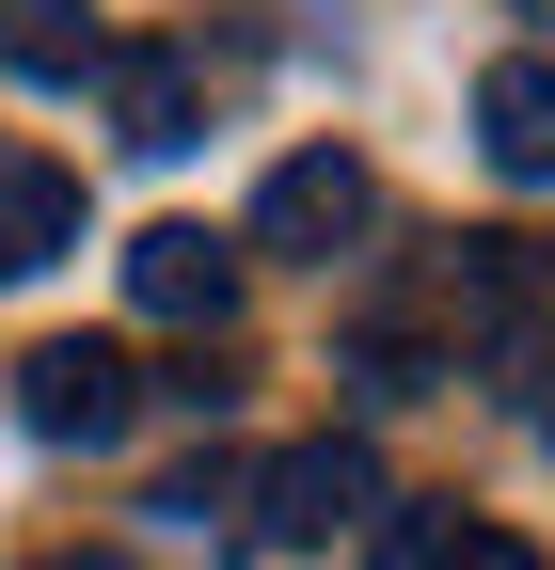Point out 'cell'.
Masks as SVG:
<instances>
[{
  "instance_id": "8fae6325",
  "label": "cell",
  "mask_w": 555,
  "mask_h": 570,
  "mask_svg": "<svg viewBox=\"0 0 555 570\" xmlns=\"http://www.w3.org/2000/svg\"><path fill=\"white\" fill-rule=\"evenodd\" d=\"M159 508H175V523H238V508H254V460H175Z\"/></svg>"
},
{
  "instance_id": "6da1fadb",
  "label": "cell",
  "mask_w": 555,
  "mask_h": 570,
  "mask_svg": "<svg viewBox=\"0 0 555 570\" xmlns=\"http://www.w3.org/2000/svg\"><path fill=\"white\" fill-rule=\"evenodd\" d=\"M366 508H397V491H381V460L350 444V428H318V444H286V460L254 475V539L270 554H318L333 523H366Z\"/></svg>"
},
{
  "instance_id": "277c9868",
  "label": "cell",
  "mask_w": 555,
  "mask_h": 570,
  "mask_svg": "<svg viewBox=\"0 0 555 570\" xmlns=\"http://www.w3.org/2000/svg\"><path fill=\"white\" fill-rule=\"evenodd\" d=\"M350 223H366V159H350V142H302V159H270L238 254H333Z\"/></svg>"
},
{
  "instance_id": "4fadbf2b",
  "label": "cell",
  "mask_w": 555,
  "mask_h": 570,
  "mask_svg": "<svg viewBox=\"0 0 555 570\" xmlns=\"http://www.w3.org/2000/svg\"><path fill=\"white\" fill-rule=\"evenodd\" d=\"M32 570H127V554H111V539H80V554H32Z\"/></svg>"
},
{
  "instance_id": "3957f363",
  "label": "cell",
  "mask_w": 555,
  "mask_h": 570,
  "mask_svg": "<svg viewBox=\"0 0 555 570\" xmlns=\"http://www.w3.org/2000/svg\"><path fill=\"white\" fill-rule=\"evenodd\" d=\"M127 302H144L159 333H223V317H238V238L144 223V238H127Z\"/></svg>"
},
{
  "instance_id": "ba28073f",
  "label": "cell",
  "mask_w": 555,
  "mask_h": 570,
  "mask_svg": "<svg viewBox=\"0 0 555 570\" xmlns=\"http://www.w3.org/2000/svg\"><path fill=\"white\" fill-rule=\"evenodd\" d=\"M191 63L175 48H111V142H144V159H175V142H191Z\"/></svg>"
},
{
  "instance_id": "5bb4252c",
  "label": "cell",
  "mask_w": 555,
  "mask_h": 570,
  "mask_svg": "<svg viewBox=\"0 0 555 570\" xmlns=\"http://www.w3.org/2000/svg\"><path fill=\"white\" fill-rule=\"evenodd\" d=\"M524 17H555V0H524Z\"/></svg>"
},
{
  "instance_id": "52a82bcc",
  "label": "cell",
  "mask_w": 555,
  "mask_h": 570,
  "mask_svg": "<svg viewBox=\"0 0 555 570\" xmlns=\"http://www.w3.org/2000/svg\"><path fill=\"white\" fill-rule=\"evenodd\" d=\"M0 63L17 80H111V32H96V0H0Z\"/></svg>"
},
{
  "instance_id": "5b68a950",
  "label": "cell",
  "mask_w": 555,
  "mask_h": 570,
  "mask_svg": "<svg viewBox=\"0 0 555 570\" xmlns=\"http://www.w3.org/2000/svg\"><path fill=\"white\" fill-rule=\"evenodd\" d=\"M476 159H493L508 190L555 175V48H508L493 80H476Z\"/></svg>"
},
{
  "instance_id": "7c38bea8",
  "label": "cell",
  "mask_w": 555,
  "mask_h": 570,
  "mask_svg": "<svg viewBox=\"0 0 555 570\" xmlns=\"http://www.w3.org/2000/svg\"><path fill=\"white\" fill-rule=\"evenodd\" d=\"M445 570H539V539H508V523H460V539H445Z\"/></svg>"
},
{
  "instance_id": "8992f818",
  "label": "cell",
  "mask_w": 555,
  "mask_h": 570,
  "mask_svg": "<svg viewBox=\"0 0 555 570\" xmlns=\"http://www.w3.org/2000/svg\"><path fill=\"white\" fill-rule=\"evenodd\" d=\"M64 254H80V175L0 142V285H32V269H64Z\"/></svg>"
},
{
  "instance_id": "30bf717a",
  "label": "cell",
  "mask_w": 555,
  "mask_h": 570,
  "mask_svg": "<svg viewBox=\"0 0 555 570\" xmlns=\"http://www.w3.org/2000/svg\"><path fill=\"white\" fill-rule=\"evenodd\" d=\"M445 539H460V523L429 508V491H397V508L366 523V570H445Z\"/></svg>"
},
{
  "instance_id": "9c48e42d",
  "label": "cell",
  "mask_w": 555,
  "mask_h": 570,
  "mask_svg": "<svg viewBox=\"0 0 555 570\" xmlns=\"http://www.w3.org/2000/svg\"><path fill=\"white\" fill-rule=\"evenodd\" d=\"M429 381H460V348H429L412 317H366V333H350V396H366V412H397V396H429Z\"/></svg>"
},
{
  "instance_id": "7a4b0ae2",
  "label": "cell",
  "mask_w": 555,
  "mask_h": 570,
  "mask_svg": "<svg viewBox=\"0 0 555 570\" xmlns=\"http://www.w3.org/2000/svg\"><path fill=\"white\" fill-rule=\"evenodd\" d=\"M17 412H32V444H127V412H144V365H127L111 333H48L32 365H17Z\"/></svg>"
}]
</instances>
